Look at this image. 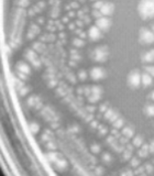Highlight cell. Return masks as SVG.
I'll list each match as a JSON object with an SVG mask.
<instances>
[{
    "instance_id": "obj_1",
    "label": "cell",
    "mask_w": 154,
    "mask_h": 176,
    "mask_svg": "<svg viewBox=\"0 0 154 176\" xmlns=\"http://www.w3.org/2000/svg\"><path fill=\"white\" fill-rule=\"evenodd\" d=\"M137 10L139 17L144 21L154 19V0H140Z\"/></svg>"
},
{
    "instance_id": "obj_2",
    "label": "cell",
    "mask_w": 154,
    "mask_h": 176,
    "mask_svg": "<svg viewBox=\"0 0 154 176\" xmlns=\"http://www.w3.org/2000/svg\"><path fill=\"white\" fill-rule=\"evenodd\" d=\"M127 84L131 89H137V88H139L140 85L142 84V83H141V72H140V70L134 68V70H132L128 74Z\"/></svg>"
},
{
    "instance_id": "obj_3",
    "label": "cell",
    "mask_w": 154,
    "mask_h": 176,
    "mask_svg": "<svg viewBox=\"0 0 154 176\" xmlns=\"http://www.w3.org/2000/svg\"><path fill=\"white\" fill-rule=\"evenodd\" d=\"M109 56V48L108 46L102 45V46H98L93 51L92 53V58L95 62H99V63H105L108 60Z\"/></svg>"
},
{
    "instance_id": "obj_4",
    "label": "cell",
    "mask_w": 154,
    "mask_h": 176,
    "mask_svg": "<svg viewBox=\"0 0 154 176\" xmlns=\"http://www.w3.org/2000/svg\"><path fill=\"white\" fill-rule=\"evenodd\" d=\"M138 41L142 45H149V44L154 43V32L150 29H147V28H141L139 30Z\"/></svg>"
},
{
    "instance_id": "obj_5",
    "label": "cell",
    "mask_w": 154,
    "mask_h": 176,
    "mask_svg": "<svg viewBox=\"0 0 154 176\" xmlns=\"http://www.w3.org/2000/svg\"><path fill=\"white\" fill-rule=\"evenodd\" d=\"M90 77H92L93 80H101L104 79L105 77L107 76V72L104 67H100V66H96V67H93L90 70Z\"/></svg>"
},
{
    "instance_id": "obj_6",
    "label": "cell",
    "mask_w": 154,
    "mask_h": 176,
    "mask_svg": "<svg viewBox=\"0 0 154 176\" xmlns=\"http://www.w3.org/2000/svg\"><path fill=\"white\" fill-rule=\"evenodd\" d=\"M111 20L108 17H101L96 19V25L101 30L102 32H108L111 27Z\"/></svg>"
},
{
    "instance_id": "obj_7",
    "label": "cell",
    "mask_w": 154,
    "mask_h": 176,
    "mask_svg": "<svg viewBox=\"0 0 154 176\" xmlns=\"http://www.w3.org/2000/svg\"><path fill=\"white\" fill-rule=\"evenodd\" d=\"M102 33H104V32L101 31L96 24H95V25H93V27H90L88 29L87 36H88L92 41H98V40H100L101 38H102Z\"/></svg>"
},
{
    "instance_id": "obj_8",
    "label": "cell",
    "mask_w": 154,
    "mask_h": 176,
    "mask_svg": "<svg viewBox=\"0 0 154 176\" xmlns=\"http://www.w3.org/2000/svg\"><path fill=\"white\" fill-rule=\"evenodd\" d=\"M100 11L104 17H110V16L113 15V12H115V5L112 2H109V1H105Z\"/></svg>"
},
{
    "instance_id": "obj_9",
    "label": "cell",
    "mask_w": 154,
    "mask_h": 176,
    "mask_svg": "<svg viewBox=\"0 0 154 176\" xmlns=\"http://www.w3.org/2000/svg\"><path fill=\"white\" fill-rule=\"evenodd\" d=\"M141 83H142V85L144 87L151 86V85L153 84V76L144 70V72L141 74Z\"/></svg>"
},
{
    "instance_id": "obj_10",
    "label": "cell",
    "mask_w": 154,
    "mask_h": 176,
    "mask_svg": "<svg viewBox=\"0 0 154 176\" xmlns=\"http://www.w3.org/2000/svg\"><path fill=\"white\" fill-rule=\"evenodd\" d=\"M141 61L143 63H147V64H151V63L154 62V48L150 50L147 52H144V53L141 55Z\"/></svg>"
},
{
    "instance_id": "obj_11",
    "label": "cell",
    "mask_w": 154,
    "mask_h": 176,
    "mask_svg": "<svg viewBox=\"0 0 154 176\" xmlns=\"http://www.w3.org/2000/svg\"><path fill=\"white\" fill-rule=\"evenodd\" d=\"M17 70H19V72L24 73V74H27V75H29L30 73H31V67H30V66L28 65L27 63L22 62V61L18 62V64H17Z\"/></svg>"
},
{
    "instance_id": "obj_12",
    "label": "cell",
    "mask_w": 154,
    "mask_h": 176,
    "mask_svg": "<svg viewBox=\"0 0 154 176\" xmlns=\"http://www.w3.org/2000/svg\"><path fill=\"white\" fill-rule=\"evenodd\" d=\"M25 56H27L28 58H29L30 61L32 62V64L33 65H35L36 67H40V65H41V63H40V61L36 58V55H35V53L34 52H32V51H28V52H25Z\"/></svg>"
},
{
    "instance_id": "obj_13",
    "label": "cell",
    "mask_w": 154,
    "mask_h": 176,
    "mask_svg": "<svg viewBox=\"0 0 154 176\" xmlns=\"http://www.w3.org/2000/svg\"><path fill=\"white\" fill-rule=\"evenodd\" d=\"M149 153H150V144H142V147H141V150H139L138 154L141 157H147L149 155Z\"/></svg>"
},
{
    "instance_id": "obj_14",
    "label": "cell",
    "mask_w": 154,
    "mask_h": 176,
    "mask_svg": "<svg viewBox=\"0 0 154 176\" xmlns=\"http://www.w3.org/2000/svg\"><path fill=\"white\" fill-rule=\"evenodd\" d=\"M121 133H122V135H125V137L130 139V138H132V135L134 134V130H133L131 127H125Z\"/></svg>"
},
{
    "instance_id": "obj_15",
    "label": "cell",
    "mask_w": 154,
    "mask_h": 176,
    "mask_svg": "<svg viewBox=\"0 0 154 176\" xmlns=\"http://www.w3.org/2000/svg\"><path fill=\"white\" fill-rule=\"evenodd\" d=\"M144 114L147 117H154V105H147V106H145Z\"/></svg>"
},
{
    "instance_id": "obj_16",
    "label": "cell",
    "mask_w": 154,
    "mask_h": 176,
    "mask_svg": "<svg viewBox=\"0 0 154 176\" xmlns=\"http://www.w3.org/2000/svg\"><path fill=\"white\" fill-rule=\"evenodd\" d=\"M100 98H101V95H97V94H90L88 97H87L88 102H92V104L99 102V100H100Z\"/></svg>"
},
{
    "instance_id": "obj_17",
    "label": "cell",
    "mask_w": 154,
    "mask_h": 176,
    "mask_svg": "<svg viewBox=\"0 0 154 176\" xmlns=\"http://www.w3.org/2000/svg\"><path fill=\"white\" fill-rule=\"evenodd\" d=\"M132 144H133V147H142V144H143V138L140 137V135L135 137L134 139L132 140Z\"/></svg>"
},
{
    "instance_id": "obj_18",
    "label": "cell",
    "mask_w": 154,
    "mask_h": 176,
    "mask_svg": "<svg viewBox=\"0 0 154 176\" xmlns=\"http://www.w3.org/2000/svg\"><path fill=\"white\" fill-rule=\"evenodd\" d=\"M73 44H74L75 47H83V46L85 45V41L82 38H76V39H74V41H73Z\"/></svg>"
},
{
    "instance_id": "obj_19",
    "label": "cell",
    "mask_w": 154,
    "mask_h": 176,
    "mask_svg": "<svg viewBox=\"0 0 154 176\" xmlns=\"http://www.w3.org/2000/svg\"><path fill=\"white\" fill-rule=\"evenodd\" d=\"M123 124H125V120H123V119H121V118H118L117 120L115 121V122L112 123V127H113V128H116V129H120V128H122V127H123Z\"/></svg>"
},
{
    "instance_id": "obj_20",
    "label": "cell",
    "mask_w": 154,
    "mask_h": 176,
    "mask_svg": "<svg viewBox=\"0 0 154 176\" xmlns=\"http://www.w3.org/2000/svg\"><path fill=\"white\" fill-rule=\"evenodd\" d=\"M104 3H105L104 0H97V1H95V2L93 3V9H98V10H100L101 7L104 6Z\"/></svg>"
},
{
    "instance_id": "obj_21",
    "label": "cell",
    "mask_w": 154,
    "mask_h": 176,
    "mask_svg": "<svg viewBox=\"0 0 154 176\" xmlns=\"http://www.w3.org/2000/svg\"><path fill=\"white\" fill-rule=\"evenodd\" d=\"M90 89H92V94L102 95V88L100 86H93L90 87Z\"/></svg>"
},
{
    "instance_id": "obj_22",
    "label": "cell",
    "mask_w": 154,
    "mask_h": 176,
    "mask_svg": "<svg viewBox=\"0 0 154 176\" xmlns=\"http://www.w3.org/2000/svg\"><path fill=\"white\" fill-rule=\"evenodd\" d=\"M30 130H31L32 133H38V130H40V127H38V123L32 122V123H30Z\"/></svg>"
},
{
    "instance_id": "obj_23",
    "label": "cell",
    "mask_w": 154,
    "mask_h": 176,
    "mask_svg": "<svg viewBox=\"0 0 154 176\" xmlns=\"http://www.w3.org/2000/svg\"><path fill=\"white\" fill-rule=\"evenodd\" d=\"M115 114V110H113L112 108H108V110L105 112V119H107V120H109V119L112 117V115Z\"/></svg>"
},
{
    "instance_id": "obj_24",
    "label": "cell",
    "mask_w": 154,
    "mask_h": 176,
    "mask_svg": "<svg viewBox=\"0 0 154 176\" xmlns=\"http://www.w3.org/2000/svg\"><path fill=\"white\" fill-rule=\"evenodd\" d=\"M131 156H132V151H131V150L125 149V151H123V160L131 159Z\"/></svg>"
},
{
    "instance_id": "obj_25",
    "label": "cell",
    "mask_w": 154,
    "mask_h": 176,
    "mask_svg": "<svg viewBox=\"0 0 154 176\" xmlns=\"http://www.w3.org/2000/svg\"><path fill=\"white\" fill-rule=\"evenodd\" d=\"M144 70L147 73H149L150 75H152L154 77V65H147L144 66Z\"/></svg>"
},
{
    "instance_id": "obj_26",
    "label": "cell",
    "mask_w": 154,
    "mask_h": 176,
    "mask_svg": "<svg viewBox=\"0 0 154 176\" xmlns=\"http://www.w3.org/2000/svg\"><path fill=\"white\" fill-rule=\"evenodd\" d=\"M102 161H104L106 164H108V163H110V162L112 161V157H111V155L109 154V153H105V154L102 155Z\"/></svg>"
},
{
    "instance_id": "obj_27",
    "label": "cell",
    "mask_w": 154,
    "mask_h": 176,
    "mask_svg": "<svg viewBox=\"0 0 154 176\" xmlns=\"http://www.w3.org/2000/svg\"><path fill=\"white\" fill-rule=\"evenodd\" d=\"M140 164V161L139 159H137V157H131V161H130V165L132 167H135L137 169L138 166H139Z\"/></svg>"
},
{
    "instance_id": "obj_28",
    "label": "cell",
    "mask_w": 154,
    "mask_h": 176,
    "mask_svg": "<svg viewBox=\"0 0 154 176\" xmlns=\"http://www.w3.org/2000/svg\"><path fill=\"white\" fill-rule=\"evenodd\" d=\"M144 169H145V172H147V174H150V173H153L154 172V166L152 164H150V163H147V164L144 165Z\"/></svg>"
},
{
    "instance_id": "obj_29",
    "label": "cell",
    "mask_w": 154,
    "mask_h": 176,
    "mask_svg": "<svg viewBox=\"0 0 154 176\" xmlns=\"http://www.w3.org/2000/svg\"><path fill=\"white\" fill-rule=\"evenodd\" d=\"M100 145L98 144H93L92 147H90V151H92L93 153H95V154H97V153L100 152Z\"/></svg>"
},
{
    "instance_id": "obj_30",
    "label": "cell",
    "mask_w": 154,
    "mask_h": 176,
    "mask_svg": "<svg viewBox=\"0 0 154 176\" xmlns=\"http://www.w3.org/2000/svg\"><path fill=\"white\" fill-rule=\"evenodd\" d=\"M93 17L96 18V19H98V18L104 17V16H102V13H101L100 10H98V9H93Z\"/></svg>"
},
{
    "instance_id": "obj_31",
    "label": "cell",
    "mask_w": 154,
    "mask_h": 176,
    "mask_svg": "<svg viewBox=\"0 0 154 176\" xmlns=\"http://www.w3.org/2000/svg\"><path fill=\"white\" fill-rule=\"evenodd\" d=\"M78 78H79L80 80H85L87 78V73L85 72L84 70H79V72H78Z\"/></svg>"
},
{
    "instance_id": "obj_32",
    "label": "cell",
    "mask_w": 154,
    "mask_h": 176,
    "mask_svg": "<svg viewBox=\"0 0 154 176\" xmlns=\"http://www.w3.org/2000/svg\"><path fill=\"white\" fill-rule=\"evenodd\" d=\"M134 174H143V175H144V174H147V172H145L144 167H139V166H138L137 171L134 172Z\"/></svg>"
},
{
    "instance_id": "obj_33",
    "label": "cell",
    "mask_w": 154,
    "mask_h": 176,
    "mask_svg": "<svg viewBox=\"0 0 154 176\" xmlns=\"http://www.w3.org/2000/svg\"><path fill=\"white\" fill-rule=\"evenodd\" d=\"M17 3L19 6H23V7H27L29 5V0H18Z\"/></svg>"
},
{
    "instance_id": "obj_34",
    "label": "cell",
    "mask_w": 154,
    "mask_h": 176,
    "mask_svg": "<svg viewBox=\"0 0 154 176\" xmlns=\"http://www.w3.org/2000/svg\"><path fill=\"white\" fill-rule=\"evenodd\" d=\"M119 118V115H118V112H115V114L112 115V117H111L110 119H109V121H110L111 123H113L115 122L116 120H117V119Z\"/></svg>"
},
{
    "instance_id": "obj_35",
    "label": "cell",
    "mask_w": 154,
    "mask_h": 176,
    "mask_svg": "<svg viewBox=\"0 0 154 176\" xmlns=\"http://www.w3.org/2000/svg\"><path fill=\"white\" fill-rule=\"evenodd\" d=\"M17 74H18V76L20 77V79H22V80H25V79H27V74H24V73L19 72V70H18Z\"/></svg>"
},
{
    "instance_id": "obj_36",
    "label": "cell",
    "mask_w": 154,
    "mask_h": 176,
    "mask_svg": "<svg viewBox=\"0 0 154 176\" xmlns=\"http://www.w3.org/2000/svg\"><path fill=\"white\" fill-rule=\"evenodd\" d=\"M107 110H108V105H107V104L101 105V106H100V112H101V114H102V112L105 114Z\"/></svg>"
},
{
    "instance_id": "obj_37",
    "label": "cell",
    "mask_w": 154,
    "mask_h": 176,
    "mask_svg": "<svg viewBox=\"0 0 154 176\" xmlns=\"http://www.w3.org/2000/svg\"><path fill=\"white\" fill-rule=\"evenodd\" d=\"M46 147H48V150H55V149H56L55 144H54L53 142H50V143H48V144L46 145Z\"/></svg>"
},
{
    "instance_id": "obj_38",
    "label": "cell",
    "mask_w": 154,
    "mask_h": 176,
    "mask_svg": "<svg viewBox=\"0 0 154 176\" xmlns=\"http://www.w3.org/2000/svg\"><path fill=\"white\" fill-rule=\"evenodd\" d=\"M99 130H100V134H106L107 133V128H105V127H102V125L99 127Z\"/></svg>"
},
{
    "instance_id": "obj_39",
    "label": "cell",
    "mask_w": 154,
    "mask_h": 176,
    "mask_svg": "<svg viewBox=\"0 0 154 176\" xmlns=\"http://www.w3.org/2000/svg\"><path fill=\"white\" fill-rule=\"evenodd\" d=\"M128 140H129V138H127V137H125V135H123V138H121V139H120V143H121V144H123V143H125V144H127Z\"/></svg>"
},
{
    "instance_id": "obj_40",
    "label": "cell",
    "mask_w": 154,
    "mask_h": 176,
    "mask_svg": "<svg viewBox=\"0 0 154 176\" xmlns=\"http://www.w3.org/2000/svg\"><path fill=\"white\" fill-rule=\"evenodd\" d=\"M150 153H153L154 154V140L150 143Z\"/></svg>"
},
{
    "instance_id": "obj_41",
    "label": "cell",
    "mask_w": 154,
    "mask_h": 176,
    "mask_svg": "<svg viewBox=\"0 0 154 176\" xmlns=\"http://www.w3.org/2000/svg\"><path fill=\"white\" fill-rule=\"evenodd\" d=\"M28 90L29 89H27V87H23V89L21 90V95H24L25 93H28Z\"/></svg>"
},
{
    "instance_id": "obj_42",
    "label": "cell",
    "mask_w": 154,
    "mask_h": 176,
    "mask_svg": "<svg viewBox=\"0 0 154 176\" xmlns=\"http://www.w3.org/2000/svg\"><path fill=\"white\" fill-rule=\"evenodd\" d=\"M70 7L72 8H78V5H77L76 2H72L70 3Z\"/></svg>"
},
{
    "instance_id": "obj_43",
    "label": "cell",
    "mask_w": 154,
    "mask_h": 176,
    "mask_svg": "<svg viewBox=\"0 0 154 176\" xmlns=\"http://www.w3.org/2000/svg\"><path fill=\"white\" fill-rule=\"evenodd\" d=\"M149 98H151L152 100H154V90H153V92L151 93V94L149 95Z\"/></svg>"
},
{
    "instance_id": "obj_44",
    "label": "cell",
    "mask_w": 154,
    "mask_h": 176,
    "mask_svg": "<svg viewBox=\"0 0 154 176\" xmlns=\"http://www.w3.org/2000/svg\"><path fill=\"white\" fill-rule=\"evenodd\" d=\"M68 28H70V29H72V30H74V28H75V24H74V23H70V25H68Z\"/></svg>"
},
{
    "instance_id": "obj_45",
    "label": "cell",
    "mask_w": 154,
    "mask_h": 176,
    "mask_svg": "<svg viewBox=\"0 0 154 176\" xmlns=\"http://www.w3.org/2000/svg\"><path fill=\"white\" fill-rule=\"evenodd\" d=\"M87 110H89V111H94V110H95V107H87Z\"/></svg>"
},
{
    "instance_id": "obj_46",
    "label": "cell",
    "mask_w": 154,
    "mask_h": 176,
    "mask_svg": "<svg viewBox=\"0 0 154 176\" xmlns=\"http://www.w3.org/2000/svg\"><path fill=\"white\" fill-rule=\"evenodd\" d=\"M68 16H70V17H75V13H74V12H70V13H68Z\"/></svg>"
},
{
    "instance_id": "obj_47",
    "label": "cell",
    "mask_w": 154,
    "mask_h": 176,
    "mask_svg": "<svg viewBox=\"0 0 154 176\" xmlns=\"http://www.w3.org/2000/svg\"><path fill=\"white\" fill-rule=\"evenodd\" d=\"M92 127H93V128H95V127H97V122H93Z\"/></svg>"
},
{
    "instance_id": "obj_48",
    "label": "cell",
    "mask_w": 154,
    "mask_h": 176,
    "mask_svg": "<svg viewBox=\"0 0 154 176\" xmlns=\"http://www.w3.org/2000/svg\"><path fill=\"white\" fill-rule=\"evenodd\" d=\"M63 21H64V22H67V21H68L67 17H64V19H63Z\"/></svg>"
},
{
    "instance_id": "obj_49",
    "label": "cell",
    "mask_w": 154,
    "mask_h": 176,
    "mask_svg": "<svg viewBox=\"0 0 154 176\" xmlns=\"http://www.w3.org/2000/svg\"><path fill=\"white\" fill-rule=\"evenodd\" d=\"M152 30H153V32H154V24L152 25Z\"/></svg>"
},
{
    "instance_id": "obj_50",
    "label": "cell",
    "mask_w": 154,
    "mask_h": 176,
    "mask_svg": "<svg viewBox=\"0 0 154 176\" xmlns=\"http://www.w3.org/2000/svg\"><path fill=\"white\" fill-rule=\"evenodd\" d=\"M90 1H93V2H95V1H97V0H90Z\"/></svg>"
}]
</instances>
